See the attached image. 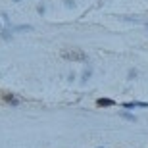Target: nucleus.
Here are the masks:
<instances>
[{
    "label": "nucleus",
    "instance_id": "f8f14e48",
    "mask_svg": "<svg viewBox=\"0 0 148 148\" xmlns=\"http://www.w3.org/2000/svg\"><path fill=\"white\" fill-rule=\"evenodd\" d=\"M100 148H102V146H100Z\"/></svg>",
    "mask_w": 148,
    "mask_h": 148
},
{
    "label": "nucleus",
    "instance_id": "423d86ee",
    "mask_svg": "<svg viewBox=\"0 0 148 148\" xmlns=\"http://www.w3.org/2000/svg\"><path fill=\"white\" fill-rule=\"evenodd\" d=\"M4 98L8 100V102H10L12 106H16V104H17V98H14V96H10V94H8V96H4Z\"/></svg>",
    "mask_w": 148,
    "mask_h": 148
},
{
    "label": "nucleus",
    "instance_id": "f257e3e1",
    "mask_svg": "<svg viewBox=\"0 0 148 148\" xmlns=\"http://www.w3.org/2000/svg\"><path fill=\"white\" fill-rule=\"evenodd\" d=\"M64 58L66 60H79V62H85L87 60V56L83 54L81 50H75V48H69V50H64Z\"/></svg>",
    "mask_w": 148,
    "mask_h": 148
},
{
    "label": "nucleus",
    "instance_id": "f03ea898",
    "mask_svg": "<svg viewBox=\"0 0 148 148\" xmlns=\"http://www.w3.org/2000/svg\"><path fill=\"white\" fill-rule=\"evenodd\" d=\"M14 33H27V31H33V27L31 25H17V27L12 29Z\"/></svg>",
    "mask_w": 148,
    "mask_h": 148
},
{
    "label": "nucleus",
    "instance_id": "20e7f679",
    "mask_svg": "<svg viewBox=\"0 0 148 148\" xmlns=\"http://www.w3.org/2000/svg\"><path fill=\"white\" fill-rule=\"evenodd\" d=\"M90 75H92V71H90V69H87V71L83 73V77H81V81H83V83H87L88 79H90Z\"/></svg>",
    "mask_w": 148,
    "mask_h": 148
},
{
    "label": "nucleus",
    "instance_id": "7ed1b4c3",
    "mask_svg": "<svg viewBox=\"0 0 148 148\" xmlns=\"http://www.w3.org/2000/svg\"><path fill=\"white\" fill-rule=\"evenodd\" d=\"M96 104L102 106V108H106V106H112V104H114V100H110V98H98V100H96Z\"/></svg>",
    "mask_w": 148,
    "mask_h": 148
},
{
    "label": "nucleus",
    "instance_id": "6e6552de",
    "mask_svg": "<svg viewBox=\"0 0 148 148\" xmlns=\"http://www.w3.org/2000/svg\"><path fill=\"white\" fill-rule=\"evenodd\" d=\"M135 77H137V69H131L129 71V79H135Z\"/></svg>",
    "mask_w": 148,
    "mask_h": 148
},
{
    "label": "nucleus",
    "instance_id": "0eeeda50",
    "mask_svg": "<svg viewBox=\"0 0 148 148\" xmlns=\"http://www.w3.org/2000/svg\"><path fill=\"white\" fill-rule=\"evenodd\" d=\"M2 37H4L6 40H10V38H12V33H10V31H2Z\"/></svg>",
    "mask_w": 148,
    "mask_h": 148
},
{
    "label": "nucleus",
    "instance_id": "39448f33",
    "mask_svg": "<svg viewBox=\"0 0 148 148\" xmlns=\"http://www.w3.org/2000/svg\"><path fill=\"white\" fill-rule=\"evenodd\" d=\"M121 115H123L125 119H129V121H135V119H137V117H135L133 114H129V112H121Z\"/></svg>",
    "mask_w": 148,
    "mask_h": 148
},
{
    "label": "nucleus",
    "instance_id": "9d476101",
    "mask_svg": "<svg viewBox=\"0 0 148 148\" xmlns=\"http://www.w3.org/2000/svg\"><path fill=\"white\" fill-rule=\"evenodd\" d=\"M146 29H148V21H146Z\"/></svg>",
    "mask_w": 148,
    "mask_h": 148
},
{
    "label": "nucleus",
    "instance_id": "1a4fd4ad",
    "mask_svg": "<svg viewBox=\"0 0 148 148\" xmlns=\"http://www.w3.org/2000/svg\"><path fill=\"white\" fill-rule=\"evenodd\" d=\"M66 4L67 6H73V4H75V0H66Z\"/></svg>",
    "mask_w": 148,
    "mask_h": 148
},
{
    "label": "nucleus",
    "instance_id": "9b49d317",
    "mask_svg": "<svg viewBox=\"0 0 148 148\" xmlns=\"http://www.w3.org/2000/svg\"><path fill=\"white\" fill-rule=\"evenodd\" d=\"M14 2H19V0H14Z\"/></svg>",
    "mask_w": 148,
    "mask_h": 148
}]
</instances>
